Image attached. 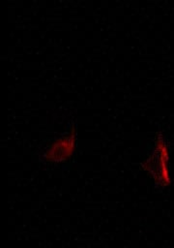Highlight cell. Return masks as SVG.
<instances>
[{
  "instance_id": "obj_1",
  "label": "cell",
  "mask_w": 174,
  "mask_h": 248,
  "mask_svg": "<svg viewBox=\"0 0 174 248\" xmlns=\"http://www.w3.org/2000/svg\"><path fill=\"white\" fill-rule=\"evenodd\" d=\"M169 151L167 143L161 134H158L153 147L142 164L143 169L149 173L156 183L166 186L171 182L169 172Z\"/></svg>"
},
{
  "instance_id": "obj_2",
  "label": "cell",
  "mask_w": 174,
  "mask_h": 248,
  "mask_svg": "<svg viewBox=\"0 0 174 248\" xmlns=\"http://www.w3.org/2000/svg\"><path fill=\"white\" fill-rule=\"evenodd\" d=\"M75 129L72 127L68 135L55 140L46 148L44 159L47 162H61L70 158L75 149Z\"/></svg>"
}]
</instances>
